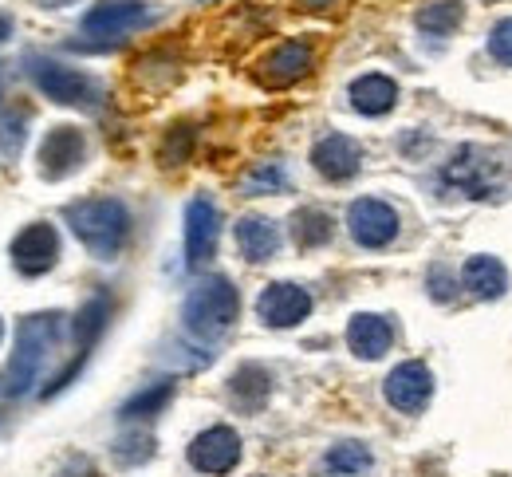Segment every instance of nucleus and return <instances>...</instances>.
<instances>
[{"label":"nucleus","instance_id":"f8f14e48","mask_svg":"<svg viewBox=\"0 0 512 477\" xmlns=\"http://www.w3.org/2000/svg\"><path fill=\"white\" fill-rule=\"evenodd\" d=\"M56 261H60V233L44 221L28 225L12 241V265L24 276H44L48 269H56Z\"/></svg>","mask_w":512,"mask_h":477},{"label":"nucleus","instance_id":"cd10ccee","mask_svg":"<svg viewBox=\"0 0 512 477\" xmlns=\"http://www.w3.org/2000/svg\"><path fill=\"white\" fill-rule=\"evenodd\" d=\"M190 142H193L190 127H174V131H170V138H166V146H162V162H166V166L186 162V158H190Z\"/></svg>","mask_w":512,"mask_h":477},{"label":"nucleus","instance_id":"20e7f679","mask_svg":"<svg viewBox=\"0 0 512 477\" xmlns=\"http://www.w3.org/2000/svg\"><path fill=\"white\" fill-rule=\"evenodd\" d=\"M501 182H505V162H497V154L485 146H457L442 166V186L449 194H461L473 202L493 198Z\"/></svg>","mask_w":512,"mask_h":477},{"label":"nucleus","instance_id":"ddd939ff","mask_svg":"<svg viewBox=\"0 0 512 477\" xmlns=\"http://www.w3.org/2000/svg\"><path fill=\"white\" fill-rule=\"evenodd\" d=\"M217 237H221V213L209 198H193L186 205V265L201 269L213 253H217Z\"/></svg>","mask_w":512,"mask_h":477},{"label":"nucleus","instance_id":"b1692460","mask_svg":"<svg viewBox=\"0 0 512 477\" xmlns=\"http://www.w3.org/2000/svg\"><path fill=\"white\" fill-rule=\"evenodd\" d=\"M292 233H296V245H300V249H320V245L331 241L335 221H331L323 209H300V213L292 217Z\"/></svg>","mask_w":512,"mask_h":477},{"label":"nucleus","instance_id":"7c9ffc66","mask_svg":"<svg viewBox=\"0 0 512 477\" xmlns=\"http://www.w3.org/2000/svg\"><path fill=\"white\" fill-rule=\"evenodd\" d=\"M453 288H457L453 273H446V269H434V273H430V292H434L438 300H449V296H453Z\"/></svg>","mask_w":512,"mask_h":477},{"label":"nucleus","instance_id":"4468645a","mask_svg":"<svg viewBox=\"0 0 512 477\" xmlns=\"http://www.w3.org/2000/svg\"><path fill=\"white\" fill-rule=\"evenodd\" d=\"M83 154H87L83 131H75V127H52L44 135V142H40V174L48 182H60V178L75 174L83 166Z\"/></svg>","mask_w":512,"mask_h":477},{"label":"nucleus","instance_id":"5701e85b","mask_svg":"<svg viewBox=\"0 0 512 477\" xmlns=\"http://www.w3.org/2000/svg\"><path fill=\"white\" fill-rule=\"evenodd\" d=\"M323 466L339 477H359L375 466V458H371V450H367L363 442H339V446H331V450H327Z\"/></svg>","mask_w":512,"mask_h":477},{"label":"nucleus","instance_id":"39448f33","mask_svg":"<svg viewBox=\"0 0 512 477\" xmlns=\"http://www.w3.org/2000/svg\"><path fill=\"white\" fill-rule=\"evenodd\" d=\"M154 20L158 16L138 0H103L83 16L79 32H83V40L91 48H111V44H123L130 32H138V28L154 24Z\"/></svg>","mask_w":512,"mask_h":477},{"label":"nucleus","instance_id":"7ed1b4c3","mask_svg":"<svg viewBox=\"0 0 512 477\" xmlns=\"http://www.w3.org/2000/svg\"><path fill=\"white\" fill-rule=\"evenodd\" d=\"M237 316H241V296H237L233 280H225V276H205L186 296V308H182L186 332H190L193 340L225 336Z\"/></svg>","mask_w":512,"mask_h":477},{"label":"nucleus","instance_id":"412c9836","mask_svg":"<svg viewBox=\"0 0 512 477\" xmlns=\"http://www.w3.org/2000/svg\"><path fill=\"white\" fill-rule=\"evenodd\" d=\"M465 284H469L481 300H497V296H505V288H509V273H505V265H501L497 257H469V261H465Z\"/></svg>","mask_w":512,"mask_h":477},{"label":"nucleus","instance_id":"6e6552de","mask_svg":"<svg viewBox=\"0 0 512 477\" xmlns=\"http://www.w3.org/2000/svg\"><path fill=\"white\" fill-rule=\"evenodd\" d=\"M383 395H386V403L394 410H402V414H422L426 403H430V395H434V375H430V367L418 363V359L398 363V367L386 375Z\"/></svg>","mask_w":512,"mask_h":477},{"label":"nucleus","instance_id":"473e14b6","mask_svg":"<svg viewBox=\"0 0 512 477\" xmlns=\"http://www.w3.org/2000/svg\"><path fill=\"white\" fill-rule=\"evenodd\" d=\"M4 36H12V24H8L4 16H0V40H4Z\"/></svg>","mask_w":512,"mask_h":477},{"label":"nucleus","instance_id":"9b49d317","mask_svg":"<svg viewBox=\"0 0 512 477\" xmlns=\"http://www.w3.org/2000/svg\"><path fill=\"white\" fill-rule=\"evenodd\" d=\"M241 462V438L229 426H209L190 442V466L197 474H229Z\"/></svg>","mask_w":512,"mask_h":477},{"label":"nucleus","instance_id":"4be33fe9","mask_svg":"<svg viewBox=\"0 0 512 477\" xmlns=\"http://www.w3.org/2000/svg\"><path fill=\"white\" fill-rule=\"evenodd\" d=\"M461 20H465V4L461 0H430L414 16L418 32H426V36H453L461 28Z\"/></svg>","mask_w":512,"mask_h":477},{"label":"nucleus","instance_id":"a211bd4d","mask_svg":"<svg viewBox=\"0 0 512 477\" xmlns=\"http://www.w3.org/2000/svg\"><path fill=\"white\" fill-rule=\"evenodd\" d=\"M260 68H264V79H268L272 87H288V83H296V79H304V75L312 71V48H308L304 40H288V44H280Z\"/></svg>","mask_w":512,"mask_h":477},{"label":"nucleus","instance_id":"f3484780","mask_svg":"<svg viewBox=\"0 0 512 477\" xmlns=\"http://www.w3.org/2000/svg\"><path fill=\"white\" fill-rule=\"evenodd\" d=\"M237 249H241V257L253 261V265L272 261L276 249H280V229H276V221L256 217V213L241 217V221H237Z\"/></svg>","mask_w":512,"mask_h":477},{"label":"nucleus","instance_id":"9d476101","mask_svg":"<svg viewBox=\"0 0 512 477\" xmlns=\"http://www.w3.org/2000/svg\"><path fill=\"white\" fill-rule=\"evenodd\" d=\"M308 312H312L308 288L288 284V280H276V284H268V288L256 296V316H260L268 328H296L300 320H308Z\"/></svg>","mask_w":512,"mask_h":477},{"label":"nucleus","instance_id":"72a5a7b5","mask_svg":"<svg viewBox=\"0 0 512 477\" xmlns=\"http://www.w3.org/2000/svg\"><path fill=\"white\" fill-rule=\"evenodd\" d=\"M0 340H4V320H0Z\"/></svg>","mask_w":512,"mask_h":477},{"label":"nucleus","instance_id":"423d86ee","mask_svg":"<svg viewBox=\"0 0 512 477\" xmlns=\"http://www.w3.org/2000/svg\"><path fill=\"white\" fill-rule=\"evenodd\" d=\"M28 75H32V83H36L52 103H60V107L95 111L99 99H103V91H99V83H95L91 75H83V71H75V68H64V64H56V60H44V56H28Z\"/></svg>","mask_w":512,"mask_h":477},{"label":"nucleus","instance_id":"0eeeda50","mask_svg":"<svg viewBox=\"0 0 512 477\" xmlns=\"http://www.w3.org/2000/svg\"><path fill=\"white\" fill-rule=\"evenodd\" d=\"M107 316H111V300L99 292V296H91L83 308H79V316H75V359L67 363L64 371L44 387V395H56V391H64L67 383L79 375V367L87 363V355H91V347L99 343L103 336V328H107Z\"/></svg>","mask_w":512,"mask_h":477},{"label":"nucleus","instance_id":"2f4dec72","mask_svg":"<svg viewBox=\"0 0 512 477\" xmlns=\"http://www.w3.org/2000/svg\"><path fill=\"white\" fill-rule=\"evenodd\" d=\"M36 8H67V4H75V0H32Z\"/></svg>","mask_w":512,"mask_h":477},{"label":"nucleus","instance_id":"f257e3e1","mask_svg":"<svg viewBox=\"0 0 512 477\" xmlns=\"http://www.w3.org/2000/svg\"><path fill=\"white\" fill-rule=\"evenodd\" d=\"M64 340V312H36V316H24L20 328H16V347H12V359L0 375V395L4 399H24L40 375H44V363L52 359V351Z\"/></svg>","mask_w":512,"mask_h":477},{"label":"nucleus","instance_id":"2eb2a0df","mask_svg":"<svg viewBox=\"0 0 512 477\" xmlns=\"http://www.w3.org/2000/svg\"><path fill=\"white\" fill-rule=\"evenodd\" d=\"M312 166L320 170L327 182H347L363 166V146L347 135H327L312 146Z\"/></svg>","mask_w":512,"mask_h":477},{"label":"nucleus","instance_id":"f03ea898","mask_svg":"<svg viewBox=\"0 0 512 477\" xmlns=\"http://www.w3.org/2000/svg\"><path fill=\"white\" fill-rule=\"evenodd\" d=\"M71 233L95 261H115L130 237V209L119 198H83L64 209Z\"/></svg>","mask_w":512,"mask_h":477},{"label":"nucleus","instance_id":"bb28decb","mask_svg":"<svg viewBox=\"0 0 512 477\" xmlns=\"http://www.w3.org/2000/svg\"><path fill=\"white\" fill-rule=\"evenodd\" d=\"M154 454V438L150 434H123L119 442H115V458L123 462V466H138V462H146Z\"/></svg>","mask_w":512,"mask_h":477},{"label":"nucleus","instance_id":"a878e982","mask_svg":"<svg viewBox=\"0 0 512 477\" xmlns=\"http://www.w3.org/2000/svg\"><path fill=\"white\" fill-rule=\"evenodd\" d=\"M288 186V178H284V170L276 166V162H264V166H256L253 174L245 178V194H276V190H284Z\"/></svg>","mask_w":512,"mask_h":477},{"label":"nucleus","instance_id":"6ab92c4d","mask_svg":"<svg viewBox=\"0 0 512 477\" xmlns=\"http://www.w3.org/2000/svg\"><path fill=\"white\" fill-rule=\"evenodd\" d=\"M394 103H398V83L390 75L371 71V75H359L351 83V107L359 115H386Z\"/></svg>","mask_w":512,"mask_h":477},{"label":"nucleus","instance_id":"aec40b11","mask_svg":"<svg viewBox=\"0 0 512 477\" xmlns=\"http://www.w3.org/2000/svg\"><path fill=\"white\" fill-rule=\"evenodd\" d=\"M229 395L241 410H260L272 395V375L260 367V363H245L233 371L229 379Z\"/></svg>","mask_w":512,"mask_h":477},{"label":"nucleus","instance_id":"dca6fc26","mask_svg":"<svg viewBox=\"0 0 512 477\" xmlns=\"http://www.w3.org/2000/svg\"><path fill=\"white\" fill-rule=\"evenodd\" d=\"M390 343H394V328L386 324L383 316H375V312L351 316V324H347V347L359 359H383L386 351H390Z\"/></svg>","mask_w":512,"mask_h":477},{"label":"nucleus","instance_id":"393cba45","mask_svg":"<svg viewBox=\"0 0 512 477\" xmlns=\"http://www.w3.org/2000/svg\"><path fill=\"white\" fill-rule=\"evenodd\" d=\"M170 399H174V383H154V387L138 391L134 399H127L123 410H119V418H127V422H134V418H154V414L166 410Z\"/></svg>","mask_w":512,"mask_h":477},{"label":"nucleus","instance_id":"1a4fd4ad","mask_svg":"<svg viewBox=\"0 0 512 477\" xmlns=\"http://www.w3.org/2000/svg\"><path fill=\"white\" fill-rule=\"evenodd\" d=\"M347 229L355 237V245L363 249H386L398 237V213L379 198H359L347 209Z\"/></svg>","mask_w":512,"mask_h":477},{"label":"nucleus","instance_id":"c85d7f7f","mask_svg":"<svg viewBox=\"0 0 512 477\" xmlns=\"http://www.w3.org/2000/svg\"><path fill=\"white\" fill-rule=\"evenodd\" d=\"M489 52H493L501 64H509L512 68V16L493 24V32H489Z\"/></svg>","mask_w":512,"mask_h":477},{"label":"nucleus","instance_id":"c756f323","mask_svg":"<svg viewBox=\"0 0 512 477\" xmlns=\"http://www.w3.org/2000/svg\"><path fill=\"white\" fill-rule=\"evenodd\" d=\"M20 146H24V115L4 119V123H0V154H4V158H12Z\"/></svg>","mask_w":512,"mask_h":477}]
</instances>
